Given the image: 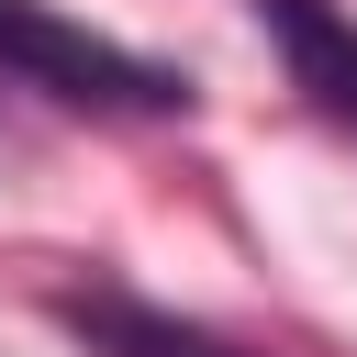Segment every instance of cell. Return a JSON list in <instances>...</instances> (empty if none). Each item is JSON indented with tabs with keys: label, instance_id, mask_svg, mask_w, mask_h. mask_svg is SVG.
<instances>
[{
	"label": "cell",
	"instance_id": "cell-1",
	"mask_svg": "<svg viewBox=\"0 0 357 357\" xmlns=\"http://www.w3.org/2000/svg\"><path fill=\"white\" fill-rule=\"evenodd\" d=\"M0 89H33V100L89 112V123H178L201 100L190 67H167L100 22H67L56 0H0Z\"/></svg>",
	"mask_w": 357,
	"mask_h": 357
},
{
	"label": "cell",
	"instance_id": "cell-2",
	"mask_svg": "<svg viewBox=\"0 0 357 357\" xmlns=\"http://www.w3.org/2000/svg\"><path fill=\"white\" fill-rule=\"evenodd\" d=\"M56 324H67L89 357H257V346H234V335H212V324L167 312V301H145V290H123V279L56 290Z\"/></svg>",
	"mask_w": 357,
	"mask_h": 357
},
{
	"label": "cell",
	"instance_id": "cell-3",
	"mask_svg": "<svg viewBox=\"0 0 357 357\" xmlns=\"http://www.w3.org/2000/svg\"><path fill=\"white\" fill-rule=\"evenodd\" d=\"M257 22L279 33L290 89H301L324 123H357V22H346L335 0H257Z\"/></svg>",
	"mask_w": 357,
	"mask_h": 357
}]
</instances>
